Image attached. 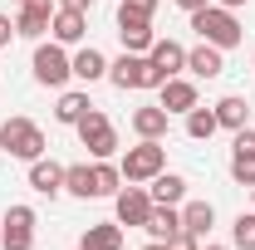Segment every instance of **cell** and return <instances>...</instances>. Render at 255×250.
<instances>
[{
    "mask_svg": "<svg viewBox=\"0 0 255 250\" xmlns=\"http://www.w3.org/2000/svg\"><path fill=\"white\" fill-rule=\"evenodd\" d=\"M118 34H123V49H128V54H147L152 39H157L152 25H118Z\"/></svg>",
    "mask_w": 255,
    "mask_h": 250,
    "instance_id": "83f0119b",
    "label": "cell"
},
{
    "mask_svg": "<svg viewBox=\"0 0 255 250\" xmlns=\"http://www.w3.org/2000/svg\"><path fill=\"white\" fill-rule=\"evenodd\" d=\"M10 39H15V20H10V15H0V49H5Z\"/></svg>",
    "mask_w": 255,
    "mask_h": 250,
    "instance_id": "4dcf8cb0",
    "label": "cell"
},
{
    "mask_svg": "<svg viewBox=\"0 0 255 250\" xmlns=\"http://www.w3.org/2000/svg\"><path fill=\"white\" fill-rule=\"evenodd\" d=\"M147 211H152V191L137 187V182H128V187L113 196V221H118V226H142Z\"/></svg>",
    "mask_w": 255,
    "mask_h": 250,
    "instance_id": "ba28073f",
    "label": "cell"
},
{
    "mask_svg": "<svg viewBox=\"0 0 255 250\" xmlns=\"http://www.w3.org/2000/svg\"><path fill=\"white\" fill-rule=\"evenodd\" d=\"M0 152L20 157V162L44 157V127L34 123V118H5L0 123Z\"/></svg>",
    "mask_w": 255,
    "mask_h": 250,
    "instance_id": "3957f363",
    "label": "cell"
},
{
    "mask_svg": "<svg viewBox=\"0 0 255 250\" xmlns=\"http://www.w3.org/2000/svg\"><path fill=\"white\" fill-rule=\"evenodd\" d=\"M59 10H84V15H89V10H94V0H59Z\"/></svg>",
    "mask_w": 255,
    "mask_h": 250,
    "instance_id": "1f68e13d",
    "label": "cell"
},
{
    "mask_svg": "<svg viewBox=\"0 0 255 250\" xmlns=\"http://www.w3.org/2000/svg\"><path fill=\"white\" fill-rule=\"evenodd\" d=\"M216 5H226V10H241V5H251V0H216Z\"/></svg>",
    "mask_w": 255,
    "mask_h": 250,
    "instance_id": "836d02e7",
    "label": "cell"
},
{
    "mask_svg": "<svg viewBox=\"0 0 255 250\" xmlns=\"http://www.w3.org/2000/svg\"><path fill=\"white\" fill-rule=\"evenodd\" d=\"M191 30L201 34L206 44H216V49H236L246 30H241V20H236V10H226V5H201V10H191Z\"/></svg>",
    "mask_w": 255,
    "mask_h": 250,
    "instance_id": "6da1fadb",
    "label": "cell"
},
{
    "mask_svg": "<svg viewBox=\"0 0 255 250\" xmlns=\"http://www.w3.org/2000/svg\"><path fill=\"white\" fill-rule=\"evenodd\" d=\"M108 79H113V84H118V89H162V79H157V69H152V59H147V54H118V59L108 64Z\"/></svg>",
    "mask_w": 255,
    "mask_h": 250,
    "instance_id": "8992f818",
    "label": "cell"
},
{
    "mask_svg": "<svg viewBox=\"0 0 255 250\" xmlns=\"http://www.w3.org/2000/svg\"><path fill=\"white\" fill-rule=\"evenodd\" d=\"M89 172H94V201H98V196H118V191H123V167H118V162L98 157V162H89Z\"/></svg>",
    "mask_w": 255,
    "mask_h": 250,
    "instance_id": "44dd1931",
    "label": "cell"
},
{
    "mask_svg": "<svg viewBox=\"0 0 255 250\" xmlns=\"http://www.w3.org/2000/svg\"><path fill=\"white\" fill-rule=\"evenodd\" d=\"M157 0H118V25H152Z\"/></svg>",
    "mask_w": 255,
    "mask_h": 250,
    "instance_id": "4316f807",
    "label": "cell"
},
{
    "mask_svg": "<svg viewBox=\"0 0 255 250\" xmlns=\"http://www.w3.org/2000/svg\"><path fill=\"white\" fill-rule=\"evenodd\" d=\"M231 177L241 182V187H255V127L246 123L236 132V142H231Z\"/></svg>",
    "mask_w": 255,
    "mask_h": 250,
    "instance_id": "30bf717a",
    "label": "cell"
},
{
    "mask_svg": "<svg viewBox=\"0 0 255 250\" xmlns=\"http://www.w3.org/2000/svg\"><path fill=\"white\" fill-rule=\"evenodd\" d=\"M211 108H216V123L231 127V132H241V127L251 123V103H246L241 94H226L221 103H211Z\"/></svg>",
    "mask_w": 255,
    "mask_h": 250,
    "instance_id": "cb8c5ba5",
    "label": "cell"
},
{
    "mask_svg": "<svg viewBox=\"0 0 255 250\" xmlns=\"http://www.w3.org/2000/svg\"><path fill=\"white\" fill-rule=\"evenodd\" d=\"M54 10H59V0H25L20 15H15V34H20V39H39V34L49 30Z\"/></svg>",
    "mask_w": 255,
    "mask_h": 250,
    "instance_id": "9c48e42d",
    "label": "cell"
},
{
    "mask_svg": "<svg viewBox=\"0 0 255 250\" xmlns=\"http://www.w3.org/2000/svg\"><path fill=\"white\" fill-rule=\"evenodd\" d=\"M147 191H152L157 206H182V201H187V177H182V172H157V177L147 182Z\"/></svg>",
    "mask_w": 255,
    "mask_h": 250,
    "instance_id": "ac0fdd59",
    "label": "cell"
},
{
    "mask_svg": "<svg viewBox=\"0 0 255 250\" xmlns=\"http://www.w3.org/2000/svg\"><path fill=\"white\" fill-rule=\"evenodd\" d=\"M142 231H147L152 241H172V236L182 231V206H157V201H152V211H147V221H142Z\"/></svg>",
    "mask_w": 255,
    "mask_h": 250,
    "instance_id": "e0dca14e",
    "label": "cell"
},
{
    "mask_svg": "<svg viewBox=\"0 0 255 250\" xmlns=\"http://www.w3.org/2000/svg\"><path fill=\"white\" fill-rule=\"evenodd\" d=\"M118 167H123V182L147 187L157 172H167V147H162V137H137V147H128Z\"/></svg>",
    "mask_w": 255,
    "mask_h": 250,
    "instance_id": "7a4b0ae2",
    "label": "cell"
},
{
    "mask_svg": "<svg viewBox=\"0 0 255 250\" xmlns=\"http://www.w3.org/2000/svg\"><path fill=\"white\" fill-rule=\"evenodd\" d=\"M211 226H216V206H211V201H187V206H182V231H187V236L201 241V236H211Z\"/></svg>",
    "mask_w": 255,
    "mask_h": 250,
    "instance_id": "7402d4cb",
    "label": "cell"
},
{
    "mask_svg": "<svg viewBox=\"0 0 255 250\" xmlns=\"http://www.w3.org/2000/svg\"><path fill=\"white\" fill-rule=\"evenodd\" d=\"M251 201H255V187H251Z\"/></svg>",
    "mask_w": 255,
    "mask_h": 250,
    "instance_id": "8d00e7d4",
    "label": "cell"
},
{
    "mask_svg": "<svg viewBox=\"0 0 255 250\" xmlns=\"http://www.w3.org/2000/svg\"><path fill=\"white\" fill-rule=\"evenodd\" d=\"M94 108V98L84 94V89H64L59 94V103H54V123H64V127H74L84 113Z\"/></svg>",
    "mask_w": 255,
    "mask_h": 250,
    "instance_id": "ffe728a7",
    "label": "cell"
},
{
    "mask_svg": "<svg viewBox=\"0 0 255 250\" xmlns=\"http://www.w3.org/2000/svg\"><path fill=\"white\" fill-rule=\"evenodd\" d=\"M147 59H152V69H157V79L167 84V79H177V74L187 69V49H182L177 39H152Z\"/></svg>",
    "mask_w": 255,
    "mask_h": 250,
    "instance_id": "8fae6325",
    "label": "cell"
},
{
    "mask_svg": "<svg viewBox=\"0 0 255 250\" xmlns=\"http://www.w3.org/2000/svg\"><path fill=\"white\" fill-rule=\"evenodd\" d=\"M34 206H10L0 216V250H34Z\"/></svg>",
    "mask_w": 255,
    "mask_h": 250,
    "instance_id": "52a82bcc",
    "label": "cell"
},
{
    "mask_svg": "<svg viewBox=\"0 0 255 250\" xmlns=\"http://www.w3.org/2000/svg\"><path fill=\"white\" fill-rule=\"evenodd\" d=\"M15 5H25V0H15Z\"/></svg>",
    "mask_w": 255,
    "mask_h": 250,
    "instance_id": "74e56055",
    "label": "cell"
},
{
    "mask_svg": "<svg viewBox=\"0 0 255 250\" xmlns=\"http://www.w3.org/2000/svg\"><path fill=\"white\" fill-rule=\"evenodd\" d=\"M64 191H69V196H79V201H94V172H89V162L64 167Z\"/></svg>",
    "mask_w": 255,
    "mask_h": 250,
    "instance_id": "484cf974",
    "label": "cell"
},
{
    "mask_svg": "<svg viewBox=\"0 0 255 250\" xmlns=\"http://www.w3.org/2000/svg\"><path fill=\"white\" fill-rule=\"evenodd\" d=\"M187 69L196 74V79H221L226 74V49H216V44H196V49H187Z\"/></svg>",
    "mask_w": 255,
    "mask_h": 250,
    "instance_id": "9a60e30c",
    "label": "cell"
},
{
    "mask_svg": "<svg viewBox=\"0 0 255 250\" xmlns=\"http://www.w3.org/2000/svg\"><path fill=\"white\" fill-rule=\"evenodd\" d=\"M157 103L167 108V113H191V108L201 103V94H196V84H191V79L177 74V79H167V84L157 89Z\"/></svg>",
    "mask_w": 255,
    "mask_h": 250,
    "instance_id": "7c38bea8",
    "label": "cell"
},
{
    "mask_svg": "<svg viewBox=\"0 0 255 250\" xmlns=\"http://www.w3.org/2000/svg\"><path fill=\"white\" fill-rule=\"evenodd\" d=\"M79 142H84V147H89V157H113L118 152V127L108 123V113H103V108H89V113H84V118H79Z\"/></svg>",
    "mask_w": 255,
    "mask_h": 250,
    "instance_id": "5b68a950",
    "label": "cell"
},
{
    "mask_svg": "<svg viewBox=\"0 0 255 250\" xmlns=\"http://www.w3.org/2000/svg\"><path fill=\"white\" fill-rule=\"evenodd\" d=\"M142 250H167V241H147V246H142Z\"/></svg>",
    "mask_w": 255,
    "mask_h": 250,
    "instance_id": "e575fe53",
    "label": "cell"
},
{
    "mask_svg": "<svg viewBox=\"0 0 255 250\" xmlns=\"http://www.w3.org/2000/svg\"><path fill=\"white\" fill-rule=\"evenodd\" d=\"M74 79H79V84H98V79H108V54L94 49V44H84V49L74 54Z\"/></svg>",
    "mask_w": 255,
    "mask_h": 250,
    "instance_id": "d6986e66",
    "label": "cell"
},
{
    "mask_svg": "<svg viewBox=\"0 0 255 250\" xmlns=\"http://www.w3.org/2000/svg\"><path fill=\"white\" fill-rule=\"evenodd\" d=\"M167 127H172V113H167L162 103L132 108V132H137V137H167Z\"/></svg>",
    "mask_w": 255,
    "mask_h": 250,
    "instance_id": "2e32d148",
    "label": "cell"
},
{
    "mask_svg": "<svg viewBox=\"0 0 255 250\" xmlns=\"http://www.w3.org/2000/svg\"><path fill=\"white\" fill-rule=\"evenodd\" d=\"M79 250H123V226H118V221H98V226H89L84 241H79Z\"/></svg>",
    "mask_w": 255,
    "mask_h": 250,
    "instance_id": "603a6c76",
    "label": "cell"
},
{
    "mask_svg": "<svg viewBox=\"0 0 255 250\" xmlns=\"http://www.w3.org/2000/svg\"><path fill=\"white\" fill-rule=\"evenodd\" d=\"M231 246L236 250H255V211H241L231 221Z\"/></svg>",
    "mask_w": 255,
    "mask_h": 250,
    "instance_id": "f1b7e54d",
    "label": "cell"
},
{
    "mask_svg": "<svg viewBox=\"0 0 255 250\" xmlns=\"http://www.w3.org/2000/svg\"><path fill=\"white\" fill-rule=\"evenodd\" d=\"M206 250H231V246H206Z\"/></svg>",
    "mask_w": 255,
    "mask_h": 250,
    "instance_id": "d590c367",
    "label": "cell"
},
{
    "mask_svg": "<svg viewBox=\"0 0 255 250\" xmlns=\"http://www.w3.org/2000/svg\"><path fill=\"white\" fill-rule=\"evenodd\" d=\"M49 34H54V44H84V34H89V15H84V10H54Z\"/></svg>",
    "mask_w": 255,
    "mask_h": 250,
    "instance_id": "5bb4252c",
    "label": "cell"
},
{
    "mask_svg": "<svg viewBox=\"0 0 255 250\" xmlns=\"http://www.w3.org/2000/svg\"><path fill=\"white\" fill-rule=\"evenodd\" d=\"M167 250H201V241H196V236H187V231H177V236L167 241Z\"/></svg>",
    "mask_w": 255,
    "mask_h": 250,
    "instance_id": "f546056e",
    "label": "cell"
},
{
    "mask_svg": "<svg viewBox=\"0 0 255 250\" xmlns=\"http://www.w3.org/2000/svg\"><path fill=\"white\" fill-rule=\"evenodd\" d=\"M201 5H211V0H177V10H187V15H191V10H201Z\"/></svg>",
    "mask_w": 255,
    "mask_h": 250,
    "instance_id": "d6a6232c",
    "label": "cell"
},
{
    "mask_svg": "<svg viewBox=\"0 0 255 250\" xmlns=\"http://www.w3.org/2000/svg\"><path fill=\"white\" fill-rule=\"evenodd\" d=\"M30 69H34V84H44V89H64V84L74 79V54H64V44L49 39V44L34 49Z\"/></svg>",
    "mask_w": 255,
    "mask_h": 250,
    "instance_id": "277c9868",
    "label": "cell"
},
{
    "mask_svg": "<svg viewBox=\"0 0 255 250\" xmlns=\"http://www.w3.org/2000/svg\"><path fill=\"white\" fill-rule=\"evenodd\" d=\"M216 132H221L216 108H201V103H196V108L187 113V137H191V142H206V137H216Z\"/></svg>",
    "mask_w": 255,
    "mask_h": 250,
    "instance_id": "d4e9b609",
    "label": "cell"
},
{
    "mask_svg": "<svg viewBox=\"0 0 255 250\" xmlns=\"http://www.w3.org/2000/svg\"><path fill=\"white\" fill-rule=\"evenodd\" d=\"M30 191L34 196H59L64 191V167L54 157H34L30 162Z\"/></svg>",
    "mask_w": 255,
    "mask_h": 250,
    "instance_id": "4fadbf2b",
    "label": "cell"
}]
</instances>
